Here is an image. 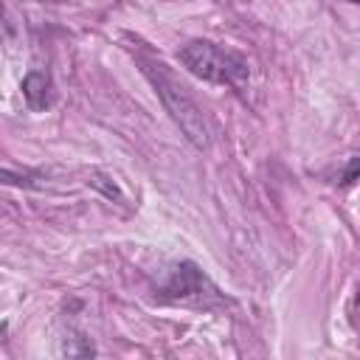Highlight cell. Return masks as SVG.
Wrapping results in <instances>:
<instances>
[{"mask_svg":"<svg viewBox=\"0 0 360 360\" xmlns=\"http://www.w3.org/2000/svg\"><path fill=\"white\" fill-rule=\"evenodd\" d=\"M357 177H360V155L349 160V166L343 169V174H340V180H338V183H340V186H349V183H354Z\"/></svg>","mask_w":360,"mask_h":360,"instance_id":"cell-5","label":"cell"},{"mask_svg":"<svg viewBox=\"0 0 360 360\" xmlns=\"http://www.w3.org/2000/svg\"><path fill=\"white\" fill-rule=\"evenodd\" d=\"M143 76L152 82L158 98L163 101L166 112L172 115V121L180 127V132L197 146V149H208V127L202 118V110L197 107V101L188 96L186 84L163 65V62H152L143 59Z\"/></svg>","mask_w":360,"mask_h":360,"instance_id":"cell-1","label":"cell"},{"mask_svg":"<svg viewBox=\"0 0 360 360\" xmlns=\"http://www.w3.org/2000/svg\"><path fill=\"white\" fill-rule=\"evenodd\" d=\"M349 3H354V6H360V0H349Z\"/></svg>","mask_w":360,"mask_h":360,"instance_id":"cell-6","label":"cell"},{"mask_svg":"<svg viewBox=\"0 0 360 360\" xmlns=\"http://www.w3.org/2000/svg\"><path fill=\"white\" fill-rule=\"evenodd\" d=\"M160 292H163L166 298H174V301H188V298L202 301V298L214 295L217 290L208 284V278L202 276V270H200L194 262H180V264H174V267L169 270V276H166Z\"/></svg>","mask_w":360,"mask_h":360,"instance_id":"cell-3","label":"cell"},{"mask_svg":"<svg viewBox=\"0 0 360 360\" xmlns=\"http://www.w3.org/2000/svg\"><path fill=\"white\" fill-rule=\"evenodd\" d=\"M22 98H25L28 110H34V112L48 110L53 104V79H51V73H45V70L25 73V79H22Z\"/></svg>","mask_w":360,"mask_h":360,"instance_id":"cell-4","label":"cell"},{"mask_svg":"<svg viewBox=\"0 0 360 360\" xmlns=\"http://www.w3.org/2000/svg\"><path fill=\"white\" fill-rule=\"evenodd\" d=\"M177 59L188 73H194L197 79L211 82V84H233V87H239L250 76V68H248L245 56H239V53H233L228 48H219L214 42H205V39L186 42L177 51Z\"/></svg>","mask_w":360,"mask_h":360,"instance_id":"cell-2","label":"cell"}]
</instances>
